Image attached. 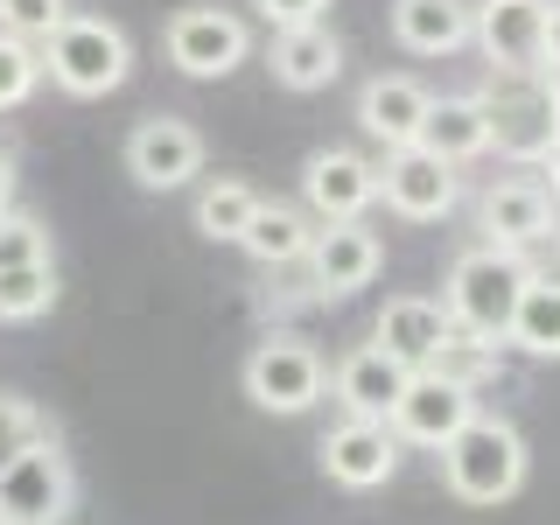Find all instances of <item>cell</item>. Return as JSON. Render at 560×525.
I'll use <instances>...</instances> for the list:
<instances>
[{
  "label": "cell",
  "instance_id": "9a60e30c",
  "mask_svg": "<svg viewBox=\"0 0 560 525\" xmlns=\"http://www.w3.org/2000/svg\"><path fill=\"white\" fill-rule=\"evenodd\" d=\"M407 364H393L378 343H358V350H343L337 358V372H329V393H337V407H343V420H393V407H399V393H407Z\"/></svg>",
  "mask_w": 560,
  "mask_h": 525
},
{
  "label": "cell",
  "instance_id": "9c48e42d",
  "mask_svg": "<svg viewBox=\"0 0 560 525\" xmlns=\"http://www.w3.org/2000/svg\"><path fill=\"white\" fill-rule=\"evenodd\" d=\"M127 175L140 189H154V197L197 183L203 175V133L189 127V119H175V113H148L127 133Z\"/></svg>",
  "mask_w": 560,
  "mask_h": 525
},
{
  "label": "cell",
  "instance_id": "ffe728a7",
  "mask_svg": "<svg viewBox=\"0 0 560 525\" xmlns=\"http://www.w3.org/2000/svg\"><path fill=\"white\" fill-rule=\"evenodd\" d=\"M393 43L407 57H448L469 43V0H393Z\"/></svg>",
  "mask_w": 560,
  "mask_h": 525
},
{
  "label": "cell",
  "instance_id": "cb8c5ba5",
  "mask_svg": "<svg viewBox=\"0 0 560 525\" xmlns=\"http://www.w3.org/2000/svg\"><path fill=\"white\" fill-rule=\"evenodd\" d=\"M504 343H518L525 358H560V280H525V294H518V315H512V337Z\"/></svg>",
  "mask_w": 560,
  "mask_h": 525
},
{
  "label": "cell",
  "instance_id": "1f68e13d",
  "mask_svg": "<svg viewBox=\"0 0 560 525\" xmlns=\"http://www.w3.org/2000/svg\"><path fill=\"white\" fill-rule=\"evenodd\" d=\"M14 183H22V175H14V154L0 148V210H14Z\"/></svg>",
  "mask_w": 560,
  "mask_h": 525
},
{
  "label": "cell",
  "instance_id": "8fae6325",
  "mask_svg": "<svg viewBox=\"0 0 560 525\" xmlns=\"http://www.w3.org/2000/svg\"><path fill=\"white\" fill-rule=\"evenodd\" d=\"M469 35L490 70H539L547 63V0H469Z\"/></svg>",
  "mask_w": 560,
  "mask_h": 525
},
{
  "label": "cell",
  "instance_id": "d6a6232c",
  "mask_svg": "<svg viewBox=\"0 0 560 525\" xmlns=\"http://www.w3.org/2000/svg\"><path fill=\"white\" fill-rule=\"evenodd\" d=\"M539 168H547V175H553V183H539V189H547V197H560V140H553V148H547V154H539Z\"/></svg>",
  "mask_w": 560,
  "mask_h": 525
},
{
  "label": "cell",
  "instance_id": "30bf717a",
  "mask_svg": "<svg viewBox=\"0 0 560 525\" xmlns=\"http://www.w3.org/2000/svg\"><path fill=\"white\" fill-rule=\"evenodd\" d=\"M302 203L315 224H364L378 203V168L350 148H315L302 162Z\"/></svg>",
  "mask_w": 560,
  "mask_h": 525
},
{
  "label": "cell",
  "instance_id": "4316f807",
  "mask_svg": "<svg viewBox=\"0 0 560 525\" xmlns=\"http://www.w3.org/2000/svg\"><path fill=\"white\" fill-rule=\"evenodd\" d=\"M63 22H70V0H0V35H14L28 49H43Z\"/></svg>",
  "mask_w": 560,
  "mask_h": 525
},
{
  "label": "cell",
  "instance_id": "603a6c76",
  "mask_svg": "<svg viewBox=\"0 0 560 525\" xmlns=\"http://www.w3.org/2000/svg\"><path fill=\"white\" fill-rule=\"evenodd\" d=\"M253 210H259V189L245 183V175H210L197 189V232L210 245H238L245 224H253Z\"/></svg>",
  "mask_w": 560,
  "mask_h": 525
},
{
  "label": "cell",
  "instance_id": "2e32d148",
  "mask_svg": "<svg viewBox=\"0 0 560 525\" xmlns=\"http://www.w3.org/2000/svg\"><path fill=\"white\" fill-rule=\"evenodd\" d=\"M315 455H323V477L343 483V490H378V483H393V469H399V442L378 420H337Z\"/></svg>",
  "mask_w": 560,
  "mask_h": 525
},
{
  "label": "cell",
  "instance_id": "4fadbf2b",
  "mask_svg": "<svg viewBox=\"0 0 560 525\" xmlns=\"http://www.w3.org/2000/svg\"><path fill=\"white\" fill-rule=\"evenodd\" d=\"M302 267H308V280H315L323 302H343V294H358V288H372V280H378L385 245H378L372 224H315Z\"/></svg>",
  "mask_w": 560,
  "mask_h": 525
},
{
  "label": "cell",
  "instance_id": "4dcf8cb0",
  "mask_svg": "<svg viewBox=\"0 0 560 525\" xmlns=\"http://www.w3.org/2000/svg\"><path fill=\"white\" fill-rule=\"evenodd\" d=\"M547 78H560V0H547Z\"/></svg>",
  "mask_w": 560,
  "mask_h": 525
},
{
  "label": "cell",
  "instance_id": "52a82bcc",
  "mask_svg": "<svg viewBox=\"0 0 560 525\" xmlns=\"http://www.w3.org/2000/svg\"><path fill=\"white\" fill-rule=\"evenodd\" d=\"M162 49L168 63L183 70V78H232V70L253 57V28L238 22L232 8H210V0H197V8H175L168 28H162Z\"/></svg>",
  "mask_w": 560,
  "mask_h": 525
},
{
  "label": "cell",
  "instance_id": "7402d4cb",
  "mask_svg": "<svg viewBox=\"0 0 560 525\" xmlns=\"http://www.w3.org/2000/svg\"><path fill=\"white\" fill-rule=\"evenodd\" d=\"M308 238H315V224H308V210H294V203H267L259 197L253 210V224H245V253L259 259V267H294V259H308Z\"/></svg>",
  "mask_w": 560,
  "mask_h": 525
},
{
  "label": "cell",
  "instance_id": "d6986e66",
  "mask_svg": "<svg viewBox=\"0 0 560 525\" xmlns=\"http://www.w3.org/2000/svg\"><path fill=\"white\" fill-rule=\"evenodd\" d=\"M267 70H273V84H288V92H323V84H337V70H343V43L329 35V22L280 28L273 49H267Z\"/></svg>",
  "mask_w": 560,
  "mask_h": 525
},
{
  "label": "cell",
  "instance_id": "e0dca14e",
  "mask_svg": "<svg viewBox=\"0 0 560 525\" xmlns=\"http://www.w3.org/2000/svg\"><path fill=\"white\" fill-rule=\"evenodd\" d=\"M428 105L434 92L420 78H407V70H393V78H372L358 92V127L378 140L385 154L393 148H420V127H428Z\"/></svg>",
  "mask_w": 560,
  "mask_h": 525
},
{
  "label": "cell",
  "instance_id": "3957f363",
  "mask_svg": "<svg viewBox=\"0 0 560 525\" xmlns=\"http://www.w3.org/2000/svg\"><path fill=\"white\" fill-rule=\"evenodd\" d=\"M525 463H533V455H525V434L512 420L477 413L442 448V483H448V498H463V504H504L525 483Z\"/></svg>",
  "mask_w": 560,
  "mask_h": 525
},
{
  "label": "cell",
  "instance_id": "d4e9b609",
  "mask_svg": "<svg viewBox=\"0 0 560 525\" xmlns=\"http://www.w3.org/2000/svg\"><path fill=\"white\" fill-rule=\"evenodd\" d=\"M57 308V259L49 267H14L0 273V323H35Z\"/></svg>",
  "mask_w": 560,
  "mask_h": 525
},
{
  "label": "cell",
  "instance_id": "7c38bea8",
  "mask_svg": "<svg viewBox=\"0 0 560 525\" xmlns=\"http://www.w3.org/2000/svg\"><path fill=\"white\" fill-rule=\"evenodd\" d=\"M372 343L393 364H407V372H434L442 350L455 343V323H448V308L434 302V294H393V302L378 308V323H372Z\"/></svg>",
  "mask_w": 560,
  "mask_h": 525
},
{
  "label": "cell",
  "instance_id": "7a4b0ae2",
  "mask_svg": "<svg viewBox=\"0 0 560 525\" xmlns=\"http://www.w3.org/2000/svg\"><path fill=\"white\" fill-rule=\"evenodd\" d=\"M35 57H43V78L70 98H105L133 78V43H127V28L105 22V14H70Z\"/></svg>",
  "mask_w": 560,
  "mask_h": 525
},
{
  "label": "cell",
  "instance_id": "5bb4252c",
  "mask_svg": "<svg viewBox=\"0 0 560 525\" xmlns=\"http://www.w3.org/2000/svg\"><path fill=\"white\" fill-rule=\"evenodd\" d=\"M378 197H385V210H399L407 224H434V218L455 210L463 183H455V168L434 162L428 148H393L378 162Z\"/></svg>",
  "mask_w": 560,
  "mask_h": 525
},
{
  "label": "cell",
  "instance_id": "277c9868",
  "mask_svg": "<svg viewBox=\"0 0 560 525\" xmlns=\"http://www.w3.org/2000/svg\"><path fill=\"white\" fill-rule=\"evenodd\" d=\"M483 119H490V148L518 154V162H539V154L560 140V84L547 70H490V84L477 92Z\"/></svg>",
  "mask_w": 560,
  "mask_h": 525
},
{
  "label": "cell",
  "instance_id": "6da1fadb",
  "mask_svg": "<svg viewBox=\"0 0 560 525\" xmlns=\"http://www.w3.org/2000/svg\"><path fill=\"white\" fill-rule=\"evenodd\" d=\"M533 267L518 253H498V245H477L448 267V288H442V308L455 323V337H483V343H504L512 337V315H518V294Z\"/></svg>",
  "mask_w": 560,
  "mask_h": 525
},
{
  "label": "cell",
  "instance_id": "f546056e",
  "mask_svg": "<svg viewBox=\"0 0 560 525\" xmlns=\"http://www.w3.org/2000/svg\"><path fill=\"white\" fill-rule=\"evenodd\" d=\"M253 8H259V22L280 35V28H315L329 14V0H253Z\"/></svg>",
  "mask_w": 560,
  "mask_h": 525
},
{
  "label": "cell",
  "instance_id": "f1b7e54d",
  "mask_svg": "<svg viewBox=\"0 0 560 525\" xmlns=\"http://www.w3.org/2000/svg\"><path fill=\"white\" fill-rule=\"evenodd\" d=\"M43 428H49V420L35 413L22 393H0V463H8L14 448H28V442H35V434H43Z\"/></svg>",
  "mask_w": 560,
  "mask_h": 525
},
{
  "label": "cell",
  "instance_id": "5b68a950",
  "mask_svg": "<svg viewBox=\"0 0 560 525\" xmlns=\"http://www.w3.org/2000/svg\"><path fill=\"white\" fill-rule=\"evenodd\" d=\"M70 504H78V469L49 428L0 463V525H63Z\"/></svg>",
  "mask_w": 560,
  "mask_h": 525
},
{
  "label": "cell",
  "instance_id": "ba28073f",
  "mask_svg": "<svg viewBox=\"0 0 560 525\" xmlns=\"http://www.w3.org/2000/svg\"><path fill=\"white\" fill-rule=\"evenodd\" d=\"M477 420V393H469L455 372H413L407 378V393H399V407H393V442H413V448H448L455 434Z\"/></svg>",
  "mask_w": 560,
  "mask_h": 525
},
{
  "label": "cell",
  "instance_id": "44dd1931",
  "mask_svg": "<svg viewBox=\"0 0 560 525\" xmlns=\"http://www.w3.org/2000/svg\"><path fill=\"white\" fill-rule=\"evenodd\" d=\"M420 148H428L434 162H448V168H463V162H477V154H490V119H483L477 92L434 98V105H428V127H420Z\"/></svg>",
  "mask_w": 560,
  "mask_h": 525
},
{
  "label": "cell",
  "instance_id": "484cf974",
  "mask_svg": "<svg viewBox=\"0 0 560 525\" xmlns=\"http://www.w3.org/2000/svg\"><path fill=\"white\" fill-rule=\"evenodd\" d=\"M49 267V224L35 210H0V273Z\"/></svg>",
  "mask_w": 560,
  "mask_h": 525
},
{
  "label": "cell",
  "instance_id": "8992f818",
  "mask_svg": "<svg viewBox=\"0 0 560 525\" xmlns=\"http://www.w3.org/2000/svg\"><path fill=\"white\" fill-rule=\"evenodd\" d=\"M323 393H329V364H323L315 343H302V337H259L253 343V358H245V399H253L259 413L294 420Z\"/></svg>",
  "mask_w": 560,
  "mask_h": 525
},
{
  "label": "cell",
  "instance_id": "ac0fdd59",
  "mask_svg": "<svg viewBox=\"0 0 560 525\" xmlns=\"http://www.w3.org/2000/svg\"><path fill=\"white\" fill-rule=\"evenodd\" d=\"M477 224L490 232L498 253H518V245L553 238V197L539 183H490L477 203Z\"/></svg>",
  "mask_w": 560,
  "mask_h": 525
},
{
  "label": "cell",
  "instance_id": "83f0119b",
  "mask_svg": "<svg viewBox=\"0 0 560 525\" xmlns=\"http://www.w3.org/2000/svg\"><path fill=\"white\" fill-rule=\"evenodd\" d=\"M35 84H43V57H35L28 43H14V35H0V113L28 105Z\"/></svg>",
  "mask_w": 560,
  "mask_h": 525
}]
</instances>
